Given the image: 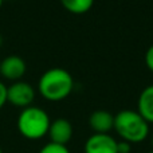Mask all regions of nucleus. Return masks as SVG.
Returning <instances> with one entry per match:
<instances>
[{"mask_svg": "<svg viewBox=\"0 0 153 153\" xmlns=\"http://www.w3.org/2000/svg\"><path fill=\"white\" fill-rule=\"evenodd\" d=\"M85 153H117V140L109 133H94L86 140Z\"/></svg>", "mask_w": 153, "mask_h": 153, "instance_id": "39448f33", "label": "nucleus"}, {"mask_svg": "<svg viewBox=\"0 0 153 153\" xmlns=\"http://www.w3.org/2000/svg\"><path fill=\"white\" fill-rule=\"evenodd\" d=\"M65 10L74 15H82L91 10L94 0H61Z\"/></svg>", "mask_w": 153, "mask_h": 153, "instance_id": "9d476101", "label": "nucleus"}, {"mask_svg": "<svg viewBox=\"0 0 153 153\" xmlns=\"http://www.w3.org/2000/svg\"><path fill=\"white\" fill-rule=\"evenodd\" d=\"M39 153H70V151L67 149L66 145H61V144H55L50 141L40 149Z\"/></svg>", "mask_w": 153, "mask_h": 153, "instance_id": "9b49d317", "label": "nucleus"}, {"mask_svg": "<svg viewBox=\"0 0 153 153\" xmlns=\"http://www.w3.org/2000/svg\"><path fill=\"white\" fill-rule=\"evenodd\" d=\"M73 125L69 120L66 118H56L51 121L50 128H48V137L51 143L61 144V145H67L73 137Z\"/></svg>", "mask_w": 153, "mask_h": 153, "instance_id": "423d86ee", "label": "nucleus"}, {"mask_svg": "<svg viewBox=\"0 0 153 153\" xmlns=\"http://www.w3.org/2000/svg\"><path fill=\"white\" fill-rule=\"evenodd\" d=\"M1 43H3V38H1V35H0V46H1Z\"/></svg>", "mask_w": 153, "mask_h": 153, "instance_id": "2eb2a0df", "label": "nucleus"}, {"mask_svg": "<svg viewBox=\"0 0 153 153\" xmlns=\"http://www.w3.org/2000/svg\"><path fill=\"white\" fill-rule=\"evenodd\" d=\"M132 145L133 144L128 143V141H125V140L117 141V153H130Z\"/></svg>", "mask_w": 153, "mask_h": 153, "instance_id": "f8f14e48", "label": "nucleus"}, {"mask_svg": "<svg viewBox=\"0 0 153 153\" xmlns=\"http://www.w3.org/2000/svg\"><path fill=\"white\" fill-rule=\"evenodd\" d=\"M0 153H3V151H1V148H0Z\"/></svg>", "mask_w": 153, "mask_h": 153, "instance_id": "a211bd4d", "label": "nucleus"}, {"mask_svg": "<svg viewBox=\"0 0 153 153\" xmlns=\"http://www.w3.org/2000/svg\"><path fill=\"white\" fill-rule=\"evenodd\" d=\"M38 89L45 100L59 102L71 94L74 89V79L67 70L54 67L42 74Z\"/></svg>", "mask_w": 153, "mask_h": 153, "instance_id": "f257e3e1", "label": "nucleus"}, {"mask_svg": "<svg viewBox=\"0 0 153 153\" xmlns=\"http://www.w3.org/2000/svg\"><path fill=\"white\" fill-rule=\"evenodd\" d=\"M148 153H153V151H151V152H148Z\"/></svg>", "mask_w": 153, "mask_h": 153, "instance_id": "6ab92c4d", "label": "nucleus"}, {"mask_svg": "<svg viewBox=\"0 0 153 153\" xmlns=\"http://www.w3.org/2000/svg\"><path fill=\"white\" fill-rule=\"evenodd\" d=\"M3 1H4V0H0V8H1V5H3Z\"/></svg>", "mask_w": 153, "mask_h": 153, "instance_id": "dca6fc26", "label": "nucleus"}, {"mask_svg": "<svg viewBox=\"0 0 153 153\" xmlns=\"http://www.w3.org/2000/svg\"><path fill=\"white\" fill-rule=\"evenodd\" d=\"M35 100V90L30 83L23 81L12 82L11 86L7 87V102L16 108H27L31 106Z\"/></svg>", "mask_w": 153, "mask_h": 153, "instance_id": "20e7f679", "label": "nucleus"}, {"mask_svg": "<svg viewBox=\"0 0 153 153\" xmlns=\"http://www.w3.org/2000/svg\"><path fill=\"white\" fill-rule=\"evenodd\" d=\"M89 126L94 133H109L114 128V116L108 110H94L89 117Z\"/></svg>", "mask_w": 153, "mask_h": 153, "instance_id": "6e6552de", "label": "nucleus"}, {"mask_svg": "<svg viewBox=\"0 0 153 153\" xmlns=\"http://www.w3.org/2000/svg\"><path fill=\"white\" fill-rule=\"evenodd\" d=\"M51 120L43 109L27 106L18 117V130L24 138L39 140L48 133Z\"/></svg>", "mask_w": 153, "mask_h": 153, "instance_id": "7ed1b4c3", "label": "nucleus"}, {"mask_svg": "<svg viewBox=\"0 0 153 153\" xmlns=\"http://www.w3.org/2000/svg\"><path fill=\"white\" fill-rule=\"evenodd\" d=\"M152 146H153V136H152Z\"/></svg>", "mask_w": 153, "mask_h": 153, "instance_id": "f3484780", "label": "nucleus"}, {"mask_svg": "<svg viewBox=\"0 0 153 153\" xmlns=\"http://www.w3.org/2000/svg\"><path fill=\"white\" fill-rule=\"evenodd\" d=\"M145 65H146V67L153 73V45L146 50V53H145Z\"/></svg>", "mask_w": 153, "mask_h": 153, "instance_id": "ddd939ff", "label": "nucleus"}, {"mask_svg": "<svg viewBox=\"0 0 153 153\" xmlns=\"http://www.w3.org/2000/svg\"><path fill=\"white\" fill-rule=\"evenodd\" d=\"M137 111L146 120V122L153 124V85L146 86L140 93L137 101Z\"/></svg>", "mask_w": 153, "mask_h": 153, "instance_id": "1a4fd4ad", "label": "nucleus"}, {"mask_svg": "<svg viewBox=\"0 0 153 153\" xmlns=\"http://www.w3.org/2000/svg\"><path fill=\"white\" fill-rule=\"evenodd\" d=\"M26 62L18 55H10L0 62V74L8 81H20L26 74Z\"/></svg>", "mask_w": 153, "mask_h": 153, "instance_id": "0eeeda50", "label": "nucleus"}, {"mask_svg": "<svg viewBox=\"0 0 153 153\" xmlns=\"http://www.w3.org/2000/svg\"><path fill=\"white\" fill-rule=\"evenodd\" d=\"M113 129L122 140L130 144H140L149 134V122L138 111L126 109L114 116Z\"/></svg>", "mask_w": 153, "mask_h": 153, "instance_id": "f03ea898", "label": "nucleus"}, {"mask_svg": "<svg viewBox=\"0 0 153 153\" xmlns=\"http://www.w3.org/2000/svg\"><path fill=\"white\" fill-rule=\"evenodd\" d=\"M5 103H7V86L0 82V110Z\"/></svg>", "mask_w": 153, "mask_h": 153, "instance_id": "4468645a", "label": "nucleus"}]
</instances>
